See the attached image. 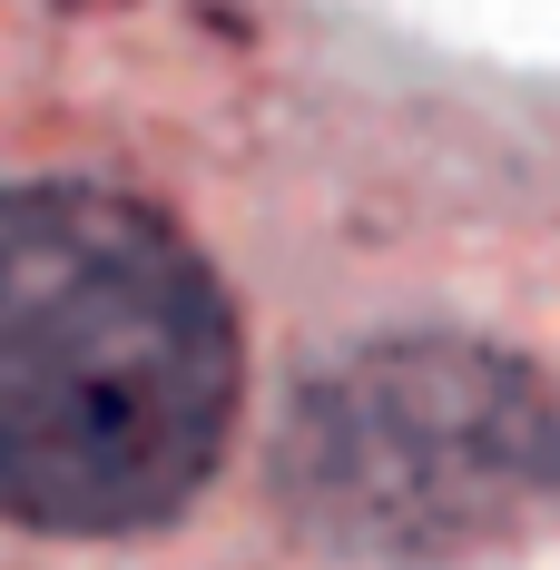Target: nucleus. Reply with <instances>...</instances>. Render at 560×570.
I'll return each mask as SVG.
<instances>
[{
  "label": "nucleus",
  "mask_w": 560,
  "mask_h": 570,
  "mask_svg": "<svg viewBox=\"0 0 560 570\" xmlns=\"http://www.w3.org/2000/svg\"><path fill=\"white\" fill-rule=\"evenodd\" d=\"M246 394L217 266L89 177L0 187V521L40 541H128L177 521Z\"/></svg>",
  "instance_id": "f257e3e1"
},
{
  "label": "nucleus",
  "mask_w": 560,
  "mask_h": 570,
  "mask_svg": "<svg viewBox=\"0 0 560 570\" xmlns=\"http://www.w3.org/2000/svg\"><path fill=\"white\" fill-rule=\"evenodd\" d=\"M285 492L354 561H472L560 502V394L462 335L364 344L295 403Z\"/></svg>",
  "instance_id": "f03ea898"
}]
</instances>
